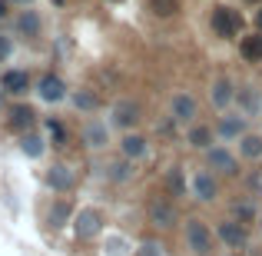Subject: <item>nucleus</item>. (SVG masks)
<instances>
[{
	"mask_svg": "<svg viewBox=\"0 0 262 256\" xmlns=\"http://www.w3.org/2000/svg\"><path fill=\"white\" fill-rule=\"evenodd\" d=\"M186 250L192 256H212V230L203 220H186Z\"/></svg>",
	"mask_w": 262,
	"mask_h": 256,
	"instance_id": "1",
	"label": "nucleus"
},
{
	"mask_svg": "<svg viewBox=\"0 0 262 256\" xmlns=\"http://www.w3.org/2000/svg\"><path fill=\"white\" fill-rule=\"evenodd\" d=\"M209 24H212V33H216V37L229 40V37H236V33L243 30V13L232 10V7H216L212 17H209Z\"/></svg>",
	"mask_w": 262,
	"mask_h": 256,
	"instance_id": "2",
	"label": "nucleus"
},
{
	"mask_svg": "<svg viewBox=\"0 0 262 256\" xmlns=\"http://www.w3.org/2000/svg\"><path fill=\"white\" fill-rule=\"evenodd\" d=\"M146 216H149L153 226H163V230H169V226L179 223V210H176V203L169 196H153V200H149Z\"/></svg>",
	"mask_w": 262,
	"mask_h": 256,
	"instance_id": "3",
	"label": "nucleus"
},
{
	"mask_svg": "<svg viewBox=\"0 0 262 256\" xmlns=\"http://www.w3.org/2000/svg\"><path fill=\"white\" fill-rule=\"evenodd\" d=\"M103 226H106V216H103L96 206H86V210H80L77 216H73V230H77V237H80V240L100 237Z\"/></svg>",
	"mask_w": 262,
	"mask_h": 256,
	"instance_id": "4",
	"label": "nucleus"
},
{
	"mask_svg": "<svg viewBox=\"0 0 262 256\" xmlns=\"http://www.w3.org/2000/svg\"><path fill=\"white\" fill-rule=\"evenodd\" d=\"M216 237L223 240L229 250H246L249 246V233H246V223H239V220H223L216 230Z\"/></svg>",
	"mask_w": 262,
	"mask_h": 256,
	"instance_id": "5",
	"label": "nucleus"
},
{
	"mask_svg": "<svg viewBox=\"0 0 262 256\" xmlns=\"http://www.w3.org/2000/svg\"><path fill=\"white\" fill-rule=\"evenodd\" d=\"M206 163H209V170L223 173V176H236V173H239L236 156H232L229 150H223V147H209V153H206Z\"/></svg>",
	"mask_w": 262,
	"mask_h": 256,
	"instance_id": "6",
	"label": "nucleus"
},
{
	"mask_svg": "<svg viewBox=\"0 0 262 256\" xmlns=\"http://www.w3.org/2000/svg\"><path fill=\"white\" fill-rule=\"evenodd\" d=\"M110 116H113L116 127L129 130V127H136V120H140V107H136L133 100H116L113 110H110Z\"/></svg>",
	"mask_w": 262,
	"mask_h": 256,
	"instance_id": "7",
	"label": "nucleus"
},
{
	"mask_svg": "<svg viewBox=\"0 0 262 256\" xmlns=\"http://www.w3.org/2000/svg\"><path fill=\"white\" fill-rule=\"evenodd\" d=\"M236 103H239V113H243V116L262 113V93H259V87H239L236 90Z\"/></svg>",
	"mask_w": 262,
	"mask_h": 256,
	"instance_id": "8",
	"label": "nucleus"
},
{
	"mask_svg": "<svg viewBox=\"0 0 262 256\" xmlns=\"http://www.w3.org/2000/svg\"><path fill=\"white\" fill-rule=\"evenodd\" d=\"M192 193H196V200H203V203L216 200V193H219V183H216V176H212L209 170H199L196 176H192Z\"/></svg>",
	"mask_w": 262,
	"mask_h": 256,
	"instance_id": "9",
	"label": "nucleus"
},
{
	"mask_svg": "<svg viewBox=\"0 0 262 256\" xmlns=\"http://www.w3.org/2000/svg\"><path fill=\"white\" fill-rule=\"evenodd\" d=\"M196 113H199V107H196V96L192 93H176L173 96V120L176 123L196 120Z\"/></svg>",
	"mask_w": 262,
	"mask_h": 256,
	"instance_id": "10",
	"label": "nucleus"
},
{
	"mask_svg": "<svg viewBox=\"0 0 262 256\" xmlns=\"http://www.w3.org/2000/svg\"><path fill=\"white\" fill-rule=\"evenodd\" d=\"M0 90H4V93H13V96L27 93V90H30V73L27 70H7L4 77H0Z\"/></svg>",
	"mask_w": 262,
	"mask_h": 256,
	"instance_id": "11",
	"label": "nucleus"
},
{
	"mask_svg": "<svg viewBox=\"0 0 262 256\" xmlns=\"http://www.w3.org/2000/svg\"><path fill=\"white\" fill-rule=\"evenodd\" d=\"M83 143L90 150H100V147H106L110 143V130H106V123H100V120H90L86 127H83Z\"/></svg>",
	"mask_w": 262,
	"mask_h": 256,
	"instance_id": "12",
	"label": "nucleus"
},
{
	"mask_svg": "<svg viewBox=\"0 0 262 256\" xmlns=\"http://www.w3.org/2000/svg\"><path fill=\"white\" fill-rule=\"evenodd\" d=\"M47 186H50V190H57V193L73 190V173H70V167H63V163L50 167V173H47Z\"/></svg>",
	"mask_w": 262,
	"mask_h": 256,
	"instance_id": "13",
	"label": "nucleus"
},
{
	"mask_svg": "<svg viewBox=\"0 0 262 256\" xmlns=\"http://www.w3.org/2000/svg\"><path fill=\"white\" fill-rule=\"evenodd\" d=\"M239 53H243L246 64H262V30L239 40Z\"/></svg>",
	"mask_w": 262,
	"mask_h": 256,
	"instance_id": "14",
	"label": "nucleus"
},
{
	"mask_svg": "<svg viewBox=\"0 0 262 256\" xmlns=\"http://www.w3.org/2000/svg\"><path fill=\"white\" fill-rule=\"evenodd\" d=\"M37 93L43 96V100H50V103H57V100H63V93H67V87H63V80L60 77H53V73H47L43 80H40V87H37Z\"/></svg>",
	"mask_w": 262,
	"mask_h": 256,
	"instance_id": "15",
	"label": "nucleus"
},
{
	"mask_svg": "<svg viewBox=\"0 0 262 256\" xmlns=\"http://www.w3.org/2000/svg\"><path fill=\"white\" fill-rule=\"evenodd\" d=\"M209 96H212V103H216V107L223 110V107H229V103L236 100V87H232V84H229V80H226V77H219L216 84H212Z\"/></svg>",
	"mask_w": 262,
	"mask_h": 256,
	"instance_id": "16",
	"label": "nucleus"
},
{
	"mask_svg": "<svg viewBox=\"0 0 262 256\" xmlns=\"http://www.w3.org/2000/svg\"><path fill=\"white\" fill-rule=\"evenodd\" d=\"M33 120H37V113H33V107H27V103H17V107H10V127L13 130H30Z\"/></svg>",
	"mask_w": 262,
	"mask_h": 256,
	"instance_id": "17",
	"label": "nucleus"
},
{
	"mask_svg": "<svg viewBox=\"0 0 262 256\" xmlns=\"http://www.w3.org/2000/svg\"><path fill=\"white\" fill-rule=\"evenodd\" d=\"M70 216H73V203H70V200H57V203L50 206V213H47V220H50L53 230L67 226V223H70Z\"/></svg>",
	"mask_w": 262,
	"mask_h": 256,
	"instance_id": "18",
	"label": "nucleus"
},
{
	"mask_svg": "<svg viewBox=\"0 0 262 256\" xmlns=\"http://www.w3.org/2000/svg\"><path fill=\"white\" fill-rule=\"evenodd\" d=\"M120 147H123V156H126V160H140V156L146 153V140L136 136V133H126Z\"/></svg>",
	"mask_w": 262,
	"mask_h": 256,
	"instance_id": "19",
	"label": "nucleus"
},
{
	"mask_svg": "<svg viewBox=\"0 0 262 256\" xmlns=\"http://www.w3.org/2000/svg\"><path fill=\"white\" fill-rule=\"evenodd\" d=\"M232 220H239V223H249V220H256V203H252V196L232 200Z\"/></svg>",
	"mask_w": 262,
	"mask_h": 256,
	"instance_id": "20",
	"label": "nucleus"
},
{
	"mask_svg": "<svg viewBox=\"0 0 262 256\" xmlns=\"http://www.w3.org/2000/svg\"><path fill=\"white\" fill-rule=\"evenodd\" d=\"M239 153L249 156V160H259L262 156V136L259 133H243L239 136Z\"/></svg>",
	"mask_w": 262,
	"mask_h": 256,
	"instance_id": "21",
	"label": "nucleus"
},
{
	"mask_svg": "<svg viewBox=\"0 0 262 256\" xmlns=\"http://www.w3.org/2000/svg\"><path fill=\"white\" fill-rule=\"evenodd\" d=\"M219 133L229 136V140L243 136V133H246V116H243V113H239V116H223V123H219Z\"/></svg>",
	"mask_w": 262,
	"mask_h": 256,
	"instance_id": "22",
	"label": "nucleus"
},
{
	"mask_svg": "<svg viewBox=\"0 0 262 256\" xmlns=\"http://www.w3.org/2000/svg\"><path fill=\"white\" fill-rule=\"evenodd\" d=\"M186 143L196 150H209L212 147V127H192L189 136H186Z\"/></svg>",
	"mask_w": 262,
	"mask_h": 256,
	"instance_id": "23",
	"label": "nucleus"
},
{
	"mask_svg": "<svg viewBox=\"0 0 262 256\" xmlns=\"http://www.w3.org/2000/svg\"><path fill=\"white\" fill-rule=\"evenodd\" d=\"M17 30L20 33H27V37H40V17L33 10H24L17 17Z\"/></svg>",
	"mask_w": 262,
	"mask_h": 256,
	"instance_id": "24",
	"label": "nucleus"
},
{
	"mask_svg": "<svg viewBox=\"0 0 262 256\" xmlns=\"http://www.w3.org/2000/svg\"><path fill=\"white\" fill-rule=\"evenodd\" d=\"M153 17H176L179 13V0H146Z\"/></svg>",
	"mask_w": 262,
	"mask_h": 256,
	"instance_id": "25",
	"label": "nucleus"
},
{
	"mask_svg": "<svg viewBox=\"0 0 262 256\" xmlns=\"http://www.w3.org/2000/svg\"><path fill=\"white\" fill-rule=\"evenodd\" d=\"M166 190H169V196H186V180H183L179 167H173L166 173Z\"/></svg>",
	"mask_w": 262,
	"mask_h": 256,
	"instance_id": "26",
	"label": "nucleus"
},
{
	"mask_svg": "<svg viewBox=\"0 0 262 256\" xmlns=\"http://www.w3.org/2000/svg\"><path fill=\"white\" fill-rule=\"evenodd\" d=\"M47 133H50L53 147H67V127L60 120H53V116H50V120H47Z\"/></svg>",
	"mask_w": 262,
	"mask_h": 256,
	"instance_id": "27",
	"label": "nucleus"
},
{
	"mask_svg": "<svg viewBox=\"0 0 262 256\" xmlns=\"http://www.w3.org/2000/svg\"><path fill=\"white\" fill-rule=\"evenodd\" d=\"M73 107L77 110H83V113H93L96 107H100V100H96L90 90H80V93H73Z\"/></svg>",
	"mask_w": 262,
	"mask_h": 256,
	"instance_id": "28",
	"label": "nucleus"
},
{
	"mask_svg": "<svg viewBox=\"0 0 262 256\" xmlns=\"http://www.w3.org/2000/svg\"><path fill=\"white\" fill-rule=\"evenodd\" d=\"M106 176L110 180H116V183H126V180H133V167H129V163H110L106 167Z\"/></svg>",
	"mask_w": 262,
	"mask_h": 256,
	"instance_id": "29",
	"label": "nucleus"
},
{
	"mask_svg": "<svg viewBox=\"0 0 262 256\" xmlns=\"http://www.w3.org/2000/svg\"><path fill=\"white\" fill-rule=\"evenodd\" d=\"M20 147H24L27 156H40V153H43V140H40V136H24Z\"/></svg>",
	"mask_w": 262,
	"mask_h": 256,
	"instance_id": "30",
	"label": "nucleus"
},
{
	"mask_svg": "<svg viewBox=\"0 0 262 256\" xmlns=\"http://www.w3.org/2000/svg\"><path fill=\"white\" fill-rule=\"evenodd\" d=\"M133 256H160V246H153V243H146V246H140Z\"/></svg>",
	"mask_w": 262,
	"mask_h": 256,
	"instance_id": "31",
	"label": "nucleus"
},
{
	"mask_svg": "<svg viewBox=\"0 0 262 256\" xmlns=\"http://www.w3.org/2000/svg\"><path fill=\"white\" fill-rule=\"evenodd\" d=\"M10 50H13V44H10L7 37H0V60H7V57H10Z\"/></svg>",
	"mask_w": 262,
	"mask_h": 256,
	"instance_id": "32",
	"label": "nucleus"
},
{
	"mask_svg": "<svg viewBox=\"0 0 262 256\" xmlns=\"http://www.w3.org/2000/svg\"><path fill=\"white\" fill-rule=\"evenodd\" d=\"M249 186L256 193H262V173H252V176H249Z\"/></svg>",
	"mask_w": 262,
	"mask_h": 256,
	"instance_id": "33",
	"label": "nucleus"
},
{
	"mask_svg": "<svg viewBox=\"0 0 262 256\" xmlns=\"http://www.w3.org/2000/svg\"><path fill=\"white\" fill-rule=\"evenodd\" d=\"M7 17V0H0V20Z\"/></svg>",
	"mask_w": 262,
	"mask_h": 256,
	"instance_id": "34",
	"label": "nucleus"
},
{
	"mask_svg": "<svg viewBox=\"0 0 262 256\" xmlns=\"http://www.w3.org/2000/svg\"><path fill=\"white\" fill-rule=\"evenodd\" d=\"M256 24H259V30H262V10L256 13Z\"/></svg>",
	"mask_w": 262,
	"mask_h": 256,
	"instance_id": "35",
	"label": "nucleus"
},
{
	"mask_svg": "<svg viewBox=\"0 0 262 256\" xmlns=\"http://www.w3.org/2000/svg\"><path fill=\"white\" fill-rule=\"evenodd\" d=\"M17 4H30V0H17Z\"/></svg>",
	"mask_w": 262,
	"mask_h": 256,
	"instance_id": "36",
	"label": "nucleus"
},
{
	"mask_svg": "<svg viewBox=\"0 0 262 256\" xmlns=\"http://www.w3.org/2000/svg\"><path fill=\"white\" fill-rule=\"evenodd\" d=\"M259 230H262V216H259Z\"/></svg>",
	"mask_w": 262,
	"mask_h": 256,
	"instance_id": "37",
	"label": "nucleus"
},
{
	"mask_svg": "<svg viewBox=\"0 0 262 256\" xmlns=\"http://www.w3.org/2000/svg\"><path fill=\"white\" fill-rule=\"evenodd\" d=\"M249 4H259V0H249Z\"/></svg>",
	"mask_w": 262,
	"mask_h": 256,
	"instance_id": "38",
	"label": "nucleus"
}]
</instances>
